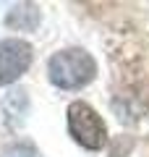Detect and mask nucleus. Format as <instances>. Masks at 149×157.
<instances>
[{"label":"nucleus","instance_id":"obj_1","mask_svg":"<svg viewBox=\"0 0 149 157\" xmlns=\"http://www.w3.org/2000/svg\"><path fill=\"white\" fill-rule=\"evenodd\" d=\"M47 76L60 89H81L97 76V60L81 47H68L50 58Z\"/></svg>","mask_w":149,"mask_h":157},{"label":"nucleus","instance_id":"obj_2","mask_svg":"<svg viewBox=\"0 0 149 157\" xmlns=\"http://www.w3.org/2000/svg\"><path fill=\"white\" fill-rule=\"evenodd\" d=\"M68 134L73 136L76 144H81L84 149H102L107 141V128L105 121L97 115L92 105L76 100L68 105Z\"/></svg>","mask_w":149,"mask_h":157},{"label":"nucleus","instance_id":"obj_3","mask_svg":"<svg viewBox=\"0 0 149 157\" xmlns=\"http://www.w3.org/2000/svg\"><path fill=\"white\" fill-rule=\"evenodd\" d=\"M32 66V45L24 39H3L0 42V86L13 84Z\"/></svg>","mask_w":149,"mask_h":157},{"label":"nucleus","instance_id":"obj_4","mask_svg":"<svg viewBox=\"0 0 149 157\" xmlns=\"http://www.w3.org/2000/svg\"><path fill=\"white\" fill-rule=\"evenodd\" d=\"M6 24L13 29H21V32H34L39 26V8L32 6V3H21L8 13Z\"/></svg>","mask_w":149,"mask_h":157},{"label":"nucleus","instance_id":"obj_5","mask_svg":"<svg viewBox=\"0 0 149 157\" xmlns=\"http://www.w3.org/2000/svg\"><path fill=\"white\" fill-rule=\"evenodd\" d=\"M3 110H6V118H8V126H11V128L21 126L24 123V115H26V110H29L26 92H24V89L11 92V94L6 97V102H3Z\"/></svg>","mask_w":149,"mask_h":157},{"label":"nucleus","instance_id":"obj_6","mask_svg":"<svg viewBox=\"0 0 149 157\" xmlns=\"http://www.w3.org/2000/svg\"><path fill=\"white\" fill-rule=\"evenodd\" d=\"M0 157H39V152L32 141H18V144H11Z\"/></svg>","mask_w":149,"mask_h":157}]
</instances>
